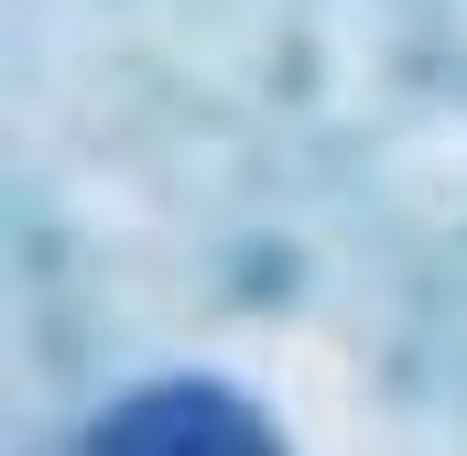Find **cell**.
<instances>
[{
  "label": "cell",
  "mask_w": 467,
  "mask_h": 456,
  "mask_svg": "<svg viewBox=\"0 0 467 456\" xmlns=\"http://www.w3.org/2000/svg\"><path fill=\"white\" fill-rule=\"evenodd\" d=\"M77 456H294L283 424L207 369H163V380H130L109 413L77 435Z\"/></svg>",
  "instance_id": "1"
}]
</instances>
